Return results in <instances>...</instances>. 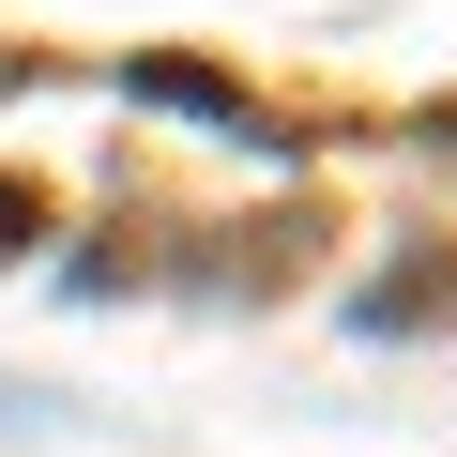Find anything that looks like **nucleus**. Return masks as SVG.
Masks as SVG:
<instances>
[{
  "label": "nucleus",
  "mask_w": 457,
  "mask_h": 457,
  "mask_svg": "<svg viewBox=\"0 0 457 457\" xmlns=\"http://www.w3.org/2000/svg\"><path fill=\"white\" fill-rule=\"evenodd\" d=\"M31 228H46V213H31V198H16V183H0V260H16V245H31Z\"/></svg>",
  "instance_id": "f257e3e1"
}]
</instances>
